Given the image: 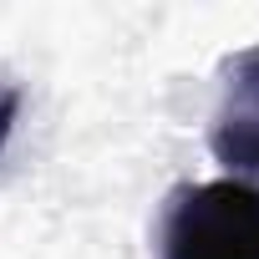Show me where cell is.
<instances>
[{
    "label": "cell",
    "instance_id": "cell-1",
    "mask_svg": "<svg viewBox=\"0 0 259 259\" xmlns=\"http://www.w3.org/2000/svg\"><path fill=\"white\" fill-rule=\"evenodd\" d=\"M163 259H259V183L178 188L163 213Z\"/></svg>",
    "mask_w": 259,
    "mask_h": 259
},
{
    "label": "cell",
    "instance_id": "cell-2",
    "mask_svg": "<svg viewBox=\"0 0 259 259\" xmlns=\"http://www.w3.org/2000/svg\"><path fill=\"white\" fill-rule=\"evenodd\" d=\"M208 148L229 173L259 178V46H244L224 61L219 107L208 122Z\"/></svg>",
    "mask_w": 259,
    "mask_h": 259
},
{
    "label": "cell",
    "instance_id": "cell-3",
    "mask_svg": "<svg viewBox=\"0 0 259 259\" xmlns=\"http://www.w3.org/2000/svg\"><path fill=\"white\" fill-rule=\"evenodd\" d=\"M16 117H21V87L0 81V153H6V143H11V127H16Z\"/></svg>",
    "mask_w": 259,
    "mask_h": 259
}]
</instances>
